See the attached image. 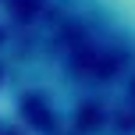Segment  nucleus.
Returning a JSON list of instances; mask_svg holds the SVG:
<instances>
[{
    "label": "nucleus",
    "instance_id": "1",
    "mask_svg": "<svg viewBox=\"0 0 135 135\" xmlns=\"http://www.w3.org/2000/svg\"><path fill=\"white\" fill-rule=\"evenodd\" d=\"M54 4L135 57V0H54Z\"/></svg>",
    "mask_w": 135,
    "mask_h": 135
}]
</instances>
